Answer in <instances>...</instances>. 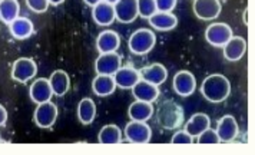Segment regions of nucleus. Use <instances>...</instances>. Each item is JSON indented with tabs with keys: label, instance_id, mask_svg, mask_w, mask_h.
Returning <instances> with one entry per match:
<instances>
[{
	"label": "nucleus",
	"instance_id": "nucleus-1",
	"mask_svg": "<svg viewBox=\"0 0 255 155\" xmlns=\"http://www.w3.org/2000/svg\"><path fill=\"white\" fill-rule=\"evenodd\" d=\"M201 92L207 98V101L212 104H220V102H224L231 94V84L224 75L214 73V75H209L202 82Z\"/></svg>",
	"mask_w": 255,
	"mask_h": 155
},
{
	"label": "nucleus",
	"instance_id": "nucleus-2",
	"mask_svg": "<svg viewBox=\"0 0 255 155\" xmlns=\"http://www.w3.org/2000/svg\"><path fill=\"white\" fill-rule=\"evenodd\" d=\"M184 118H185L184 108L171 99L162 102L156 112L158 124L166 131H175L181 128L184 125Z\"/></svg>",
	"mask_w": 255,
	"mask_h": 155
},
{
	"label": "nucleus",
	"instance_id": "nucleus-3",
	"mask_svg": "<svg viewBox=\"0 0 255 155\" xmlns=\"http://www.w3.org/2000/svg\"><path fill=\"white\" fill-rule=\"evenodd\" d=\"M156 43V36L149 29H138L129 37V49L135 55L149 53Z\"/></svg>",
	"mask_w": 255,
	"mask_h": 155
},
{
	"label": "nucleus",
	"instance_id": "nucleus-4",
	"mask_svg": "<svg viewBox=\"0 0 255 155\" xmlns=\"http://www.w3.org/2000/svg\"><path fill=\"white\" fill-rule=\"evenodd\" d=\"M58 107L53 102L47 101L43 104H37L33 120L39 128H52L58 120Z\"/></svg>",
	"mask_w": 255,
	"mask_h": 155
},
{
	"label": "nucleus",
	"instance_id": "nucleus-5",
	"mask_svg": "<svg viewBox=\"0 0 255 155\" xmlns=\"http://www.w3.org/2000/svg\"><path fill=\"white\" fill-rule=\"evenodd\" d=\"M232 36V29L227 23H211L205 30L207 42L215 48H222Z\"/></svg>",
	"mask_w": 255,
	"mask_h": 155
},
{
	"label": "nucleus",
	"instance_id": "nucleus-6",
	"mask_svg": "<svg viewBox=\"0 0 255 155\" xmlns=\"http://www.w3.org/2000/svg\"><path fill=\"white\" fill-rule=\"evenodd\" d=\"M125 137L132 144H148L151 141L152 131L143 121H130L125 128Z\"/></svg>",
	"mask_w": 255,
	"mask_h": 155
},
{
	"label": "nucleus",
	"instance_id": "nucleus-7",
	"mask_svg": "<svg viewBox=\"0 0 255 155\" xmlns=\"http://www.w3.org/2000/svg\"><path fill=\"white\" fill-rule=\"evenodd\" d=\"M36 73H37V65L33 59L20 58V59L14 60L12 68V78L14 81L24 84V82L33 79Z\"/></svg>",
	"mask_w": 255,
	"mask_h": 155
},
{
	"label": "nucleus",
	"instance_id": "nucleus-8",
	"mask_svg": "<svg viewBox=\"0 0 255 155\" xmlns=\"http://www.w3.org/2000/svg\"><path fill=\"white\" fill-rule=\"evenodd\" d=\"M221 10L220 0H194V13L201 20H214L220 16Z\"/></svg>",
	"mask_w": 255,
	"mask_h": 155
},
{
	"label": "nucleus",
	"instance_id": "nucleus-9",
	"mask_svg": "<svg viewBox=\"0 0 255 155\" xmlns=\"http://www.w3.org/2000/svg\"><path fill=\"white\" fill-rule=\"evenodd\" d=\"M122 66V58L116 52L101 53V56L95 62V69L98 75H112Z\"/></svg>",
	"mask_w": 255,
	"mask_h": 155
},
{
	"label": "nucleus",
	"instance_id": "nucleus-10",
	"mask_svg": "<svg viewBox=\"0 0 255 155\" xmlns=\"http://www.w3.org/2000/svg\"><path fill=\"white\" fill-rule=\"evenodd\" d=\"M115 19L121 23H132L138 17V0H118L115 4Z\"/></svg>",
	"mask_w": 255,
	"mask_h": 155
},
{
	"label": "nucleus",
	"instance_id": "nucleus-11",
	"mask_svg": "<svg viewBox=\"0 0 255 155\" xmlns=\"http://www.w3.org/2000/svg\"><path fill=\"white\" fill-rule=\"evenodd\" d=\"M195 76L188 71L178 72L174 76V91L179 96H189L195 92Z\"/></svg>",
	"mask_w": 255,
	"mask_h": 155
},
{
	"label": "nucleus",
	"instance_id": "nucleus-12",
	"mask_svg": "<svg viewBox=\"0 0 255 155\" xmlns=\"http://www.w3.org/2000/svg\"><path fill=\"white\" fill-rule=\"evenodd\" d=\"M217 134L222 143H231L238 135V124L232 115H225L218 121L217 125Z\"/></svg>",
	"mask_w": 255,
	"mask_h": 155
},
{
	"label": "nucleus",
	"instance_id": "nucleus-13",
	"mask_svg": "<svg viewBox=\"0 0 255 155\" xmlns=\"http://www.w3.org/2000/svg\"><path fill=\"white\" fill-rule=\"evenodd\" d=\"M93 20L99 26H109L115 22V7L112 3L108 1H99L96 6H93L92 10Z\"/></svg>",
	"mask_w": 255,
	"mask_h": 155
},
{
	"label": "nucleus",
	"instance_id": "nucleus-14",
	"mask_svg": "<svg viewBox=\"0 0 255 155\" xmlns=\"http://www.w3.org/2000/svg\"><path fill=\"white\" fill-rule=\"evenodd\" d=\"M224 48V56L230 62H237L243 58L247 52V42L241 36H232L231 39L222 46Z\"/></svg>",
	"mask_w": 255,
	"mask_h": 155
},
{
	"label": "nucleus",
	"instance_id": "nucleus-15",
	"mask_svg": "<svg viewBox=\"0 0 255 155\" xmlns=\"http://www.w3.org/2000/svg\"><path fill=\"white\" fill-rule=\"evenodd\" d=\"M132 94L136 98V101H143V102H155L159 96V89L153 84H149L143 79L138 81L132 88Z\"/></svg>",
	"mask_w": 255,
	"mask_h": 155
},
{
	"label": "nucleus",
	"instance_id": "nucleus-16",
	"mask_svg": "<svg viewBox=\"0 0 255 155\" xmlns=\"http://www.w3.org/2000/svg\"><path fill=\"white\" fill-rule=\"evenodd\" d=\"M30 99L35 102V104H43L52 99L53 92H52V88L49 84V79L45 78H39L36 79L33 84L30 85Z\"/></svg>",
	"mask_w": 255,
	"mask_h": 155
},
{
	"label": "nucleus",
	"instance_id": "nucleus-17",
	"mask_svg": "<svg viewBox=\"0 0 255 155\" xmlns=\"http://www.w3.org/2000/svg\"><path fill=\"white\" fill-rule=\"evenodd\" d=\"M139 73L140 79H143V81H146L149 84L156 85V86L162 85L168 78V71L161 63H152L149 66L143 68Z\"/></svg>",
	"mask_w": 255,
	"mask_h": 155
},
{
	"label": "nucleus",
	"instance_id": "nucleus-18",
	"mask_svg": "<svg viewBox=\"0 0 255 155\" xmlns=\"http://www.w3.org/2000/svg\"><path fill=\"white\" fill-rule=\"evenodd\" d=\"M9 29H10L13 37L19 39V40L30 37L35 32V26L32 23V20L27 17H23V16H17L12 23H9Z\"/></svg>",
	"mask_w": 255,
	"mask_h": 155
},
{
	"label": "nucleus",
	"instance_id": "nucleus-19",
	"mask_svg": "<svg viewBox=\"0 0 255 155\" xmlns=\"http://www.w3.org/2000/svg\"><path fill=\"white\" fill-rule=\"evenodd\" d=\"M116 86L122 89H132L133 85L140 81V73L133 68H119L114 73Z\"/></svg>",
	"mask_w": 255,
	"mask_h": 155
},
{
	"label": "nucleus",
	"instance_id": "nucleus-20",
	"mask_svg": "<svg viewBox=\"0 0 255 155\" xmlns=\"http://www.w3.org/2000/svg\"><path fill=\"white\" fill-rule=\"evenodd\" d=\"M96 46L101 53L116 52L121 46V37L114 30H105L96 39Z\"/></svg>",
	"mask_w": 255,
	"mask_h": 155
},
{
	"label": "nucleus",
	"instance_id": "nucleus-21",
	"mask_svg": "<svg viewBox=\"0 0 255 155\" xmlns=\"http://www.w3.org/2000/svg\"><path fill=\"white\" fill-rule=\"evenodd\" d=\"M149 23L152 27L158 29V30H172L178 24V19L174 13L171 12H155L149 17Z\"/></svg>",
	"mask_w": 255,
	"mask_h": 155
},
{
	"label": "nucleus",
	"instance_id": "nucleus-22",
	"mask_svg": "<svg viewBox=\"0 0 255 155\" xmlns=\"http://www.w3.org/2000/svg\"><path fill=\"white\" fill-rule=\"evenodd\" d=\"M93 92L98 96H109L115 92L116 84L112 75H98L92 82Z\"/></svg>",
	"mask_w": 255,
	"mask_h": 155
},
{
	"label": "nucleus",
	"instance_id": "nucleus-23",
	"mask_svg": "<svg viewBox=\"0 0 255 155\" xmlns=\"http://www.w3.org/2000/svg\"><path fill=\"white\" fill-rule=\"evenodd\" d=\"M49 84L52 88L53 95L63 96L66 95V92L70 88L69 75L65 71H56L52 73V76L49 78Z\"/></svg>",
	"mask_w": 255,
	"mask_h": 155
},
{
	"label": "nucleus",
	"instance_id": "nucleus-24",
	"mask_svg": "<svg viewBox=\"0 0 255 155\" xmlns=\"http://www.w3.org/2000/svg\"><path fill=\"white\" fill-rule=\"evenodd\" d=\"M209 125H211V120H209L208 115L199 112V114L192 115V117L189 118V121L186 122L185 131L188 132L189 135H192L194 138H197L201 132H204L207 128H209Z\"/></svg>",
	"mask_w": 255,
	"mask_h": 155
},
{
	"label": "nucleus",
	"instance_id": "nucleus-25",
	"mask_svg": "<svg viewBox=\"0 0 255 155\" xmlns=\"http://www.w3.org/2000/svg\"><path fill=\"white\" fill-rule=\"evenodd\" d=\"M128 114L130 117L132 121H148L151 120L152 115H153V107L149 102H143V101H136L133 102L129 109H128Z\"/></svg>",
	"mask_w": 255,
	"mask_h": 155
},
{
	"label": "nucleus",
	"instance_id": "nucleus-26",
	"mask_svg": "<svg viewBox=\"0 0 255 155\" xmlns=\"http://www.w3.org/2000/svg\"><path fill=\"white\" fill-rule=\"evenodd\" d=\"M20 4L17 0H0V19L4 23H12L19 16Z\"/></svg>",
	"mask_w": 255,
	"mask_h": 155
},
{
	"label": "nucleus",
	"instance_id": "nucleus-27",
	"mask_svg": "<svg viewBox=\"0 0 255 155\" xmlns=\"http://www.w3.org/2000/svg\"><path fill=\"white\" fill-rule=\"evenodd\" d=\"M78 117L83 125H89L96 117V105L91 98H83L78 107Z\"/></svg>",
	"mask_w": 255,
	"mask_h": 155
},
{
	"label": "nucleus",
	"instance_id": "nucleus-28",
	"mask_svg": "<svg viewBox=\"0 0 255 155\" xmlns=\"http://www.w3.org/2000/svg\"><path fill=\"white\" fill-rule=\"evenodd\" d=\"M99 143L101 144H119L122 143V132L116 125H106L99 132Z\"/></svg>",
	"mask_w": 255,
	"mask_h": 155
},
{
	"label": "nucleus",
	"instance_id": "nucleus-29",
	"mask_svg": "<svg viewBox=\"0 0 255 155\" xmlns=\"http://www.w3.org/2000/svg\"><path fill=\"white\" fill-rule=\"evenodd\" d=\"M155 12H158L155 0H138V13L140 17L149 19Z\"/></svg>",
	"mask_w": 255,
	"mask_h": 155
},
{
	"label": "nucleus",
	"instance_id": "nucleus-30",
	"mask_svg": "<svg viewBox=\"0 0 255 155\" xmlns=\"http://www.w3.org/2000/svg\"><path fill=\"white\" fill-rule=\"evenodd\" d=\"M198 143L205 145V144H220V137L215 130H211V128H207L204 132H201L197 137Z\"/></svg>",
	"mask_w": 255,
	"mask_h": 155
},
{
	"label": "nucleus",
	"instance_id": "nucleus-31",
	"mask_svg": "<svg viewBox=\"0 0 255 155\" xmlns=\"http://www.w3.org/2000/svg\"><path fill=\"white\" fill-rule=\"evenodd\" d=\"M27 7L35 13H45L49 7V0H26Z\"/></svg>",
	"mask_w": 255,
	"mask_h": 155
},
{
	"label": "nucleus",
	"instance_id": "nucleus-32",
	"mask_svg": "<svg viewBox=\"0 0 255 155\" xmlns=\"http://www.w3.org/2000/svg\"><path fill=\"white\" fill-rule=\"evenodd\" d=\"M192 143H194V137L189 135L186 131L175 132V135L171 140V144H184V145H188V144Z\"/></svg>",
	"mask_w": 255,
	"mask_h": 155
},
{
	"label": "nucleus",
	"instance_id": "nucleus-33",
	"mask_svg": "<svg viewBox=\"0 0 255 155\" xmlns=\"http://www.w3.org/2000/svg\"><path fill=\"white\" fill-rule=\"evenodd\" d=\"M158 12H172L178 0H155Z\"/></svg>",
	"mask_w": 255,
	"mask_h": 155
},
{
	"label": "nucleus",
	"instance_id": "nucleus-34",
	"mask_svg": "<svg viewBox=\"0 0 255 155\" xmlns=\"http://www.w3.org/2000/svg\"><path fill=\"white\" fill-rule=\"evenodd\" d=\"M6 121H7V112H6L4 107H1V105H0V127H1V125H4V124H6Z\"/></svg>",
	"mask_w": 255,
	"mask_h": 155
},
{
	"label": "nucleus",
	"instance_id": "nucleus-35",
	"mask_svg": "<svg viewBox=\"0 0 255 155\" xmlns=\"http://www.w3.org/2000/svg\"><path fill=\"white\" fill-rule=\"evenodd\" d=\"M83 1H85V3H86V4H88V6H96V4H98V3H99V1H102V0H83Z\"/></svg>",
	"mask_w": 255,
	"mask_h": 155
},
{
	"label": "nucleus",
	"instance_id": "nucleus-36",
	"mask_svg": "<svg viewBox=\"0 0 255 155\" xmlns=\"http://www.w3.org/2000/svg\"><path fill=\"white\" fill-rule=\"evenodd\" d=\"M65 0H49V4H53V6H58V4H62Z\"/></svg>",
	"mask_w": 255,
	"mask_h": 155
},
{
	"label": "nucleus",
	"instance_id": "nucleus-37",
	"mask_svg": "<svg viewBox=\"0 0 255 155\" xmlns=\"http://www.w3.org/2000/svg\"><path fill=\"white\" fill-rule=\"evenodd\" d=\"M105 1H108V3H112V4H115L118 0H105Z\"/></svg>",
	"mask_w": 255,
	"mask_h": 155
},
{
	"label": "nucleus",
	"instance_id": "nucleus-38",
	"mask_svg": "<svg viewBox=\"0 0 255 155\" xmlns=\"http://www.w3.org/2000/svg\"><path fill=\"white\" fill-rule=\"evenodd\" d=\"M0 140H1V137H0Z\"/></svg>",
	"mask_w": 255,
	"mask_h": 155
}]
</instances>
